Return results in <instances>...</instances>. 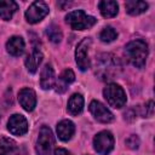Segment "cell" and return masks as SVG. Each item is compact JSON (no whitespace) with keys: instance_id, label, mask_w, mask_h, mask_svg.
I'll use <instances>...</instances> for the list:
<instances>
[{"instance_id":"3957f363","label":"cell","mask_w":155,"mask_h":155,"mask_svg":"<svg viewBox=\"0 0 155 155\" xmlns=\"http://www.w3.org/2000/svg\"><path fill=\"white\" fill-rule=\"evenodd\" d=\"M65 22L71 27L74 30H85L93 27L97 19L92 16L86 15L82 10H75L69 12L65 16Z\"/></svg>"},{"instance_id":"6da1fadb","label":"cell","mask_w":155,"mask_h":155,"mask_svg":"<svg viewBox=\"0 0 155 155\" xmlns=\"http://www.w3.org/2000/svg\"><path fill=\"white\" fill-rule=\"evenodd\" d=\"M121 73V63L111 53H102L96 61V75L102 81H109L119 76Z\"/></svg>"},{"instance_id":"4fadbf2b","label":"cell","mask_w":155,"mask_h":155,"mask_svg":"<svg viewBox=\"0 0 155 155\" xmlns=\"http://www.w3.org/2000/svg\"><path fill=\"white\" fill-rule=\"evenodd\" d=\"M41 62H42V53L36 46H34L31 53L28 54L25 58V67H27L28 71L34 74L38 70V67L40 65Z\"/></svg>"},{"instance_id":"8fae6325","label":"cell","mask_w":155,"mask_h":155,"mask_svg":"<svg viewBox=\"0 0 155 155\" xmlns=\"http://www.w3.org/2000/svg\"><path fill=\"white\" fill-rule=\"evenodd\" d=\"M18 102L24 110L33 111L36 105V94L31 88L24 87L18 92Z\"/></svg>"},{"instance_id":"5b68a950","label":"cell","mask_w":155,"mask_h":155,"mask_svg":"<svg viewBox=\"0 0 155 155\" xmlns=\"http://www.w3.org/2000/svg\"><path fill=\"white\" fill-rule=\"evenodd\" d=\"M53 145H54V137L51 128L47 126H42L39 131L35 151L38 153V155H50Z\"/></svg>"},{"instance_id":"ac0fdd59","label":"cell","mask_w":155,"mask_h":155,"mask_svg":"<svg viewBox=\"0 0 155 155\" xmlns=\"http://www.w3.org/2000/svg\"><path fill=\"white\" fill-rule=\"evenodd\" d=\"M17 10H18V5L15 1L0 0V17L4 21H10Z\"/></svg>"},{"instance_id":"5bb4252c","label":"cell","mask_w":155,"mask_h":155,"mask_svg":"<svg viewBox=\"0 0 155 155\" xmlns=\"http://www.w3.org/2000/svg\"><path fill=\"white\" fill-rule=\"evenodd\" d=\"M40 85L44 90H50L54 85V71L51 64H45L40 74Z\"/></svg>"},{"instance_id":"7402d4cb","label":"cell","mask_w":155,"mask_h":155,"mask_svg":"<svg viewBox=\"0 0 155 155\" xmlns=\"http://www.w3.org/2000/svg\"><path fill=\"white\" fill-rule=\"evenodd\" d=\"M46 35H47V38L50 39V41H52V42H54V44H58V42L62 40V36H63L61 28H59L58 25H56V24H51V25L47 27V29H46Z\"/></svg>"},{"instance_id":"44dd1931","label":"cell","mask_w":155,"mask_h":155,"mask_svg":"<svg viewBox=\"0 0 155 155\" xmlns=\"http://www.w3.org/2000/svg\"><path fill=\"white\" fill-rule=\"evenodd\" d=\"M75 80V74L71 69H65L63 70V73L59 76V80L57 82V92H64L65 91V86L71 84Z\"/></svg>"},{"instance_id":"277c9868","label":"cell","mask_w":155,"mask_h":155,"mask_svg":"<svg viewBox=\"0 0 155 155\" xmlns=\"http://www.w3.org/2000/svg\"><path fill=\"white\" fill-rule=\"evenodd\" d=\"M104 98L107 99L108 104L113 108H121L126 103V93L124 88L117 84H109L103 90Z\"/></svg>"},{"instance_id":"7c38bea8","label":"cell","mask_w":155,"mask_h":155,"mask_svg":"<svg viewBox=\"0 0 155 155\" xmlns=\"http://www.w3.org/2000/svg\"><path fill=\"white\" fill-rule=\"evenodd\" d=\"M75 133V126L70 120H62L57 125V134L58 138L63 142H67L71 139V137Z\"/></svg>"},{"instance_id":"d4e9b609","label":"cell","mask_w":155,"mask_h":155,"mask_svg":"<svg viewBox=\"0 0 155 155\" xmlns=\"http://www.w3.org/2000/svg\"><path fill=\"white\" fill-rule=\"evenodd\" d=\"M154 114V102L150 99L145 103L144 108H143V116L144 117H151Z\"/></svg>"},{"instance_id":"30bf717a","label":"cell","mask_w":155,"mask_h":155,"mask_svg":"<svg viewBox=\"0 0 155 155\" xmlns=\"http://www.w3.org/2000/svg\"><path fill=\"white\" fill-rule=\"evenodd\" d=\"M7 130L15 136H23L28 131L27 119L21 114H13L7 122Z\"/></svg>"},{"instance_id":"d6986e66","label":"cell","mask_w":155,"mask_h":155,"mask_svg":"<svg viewBox=\"0 0 155 155\" xmlns=\"http://www.w3.org/2000/svg\"><path fill=\"white\" fill-rule=\"evenodd\" d=\"M98 8H99L102 16L103 17H107V18L114 17L119 12V6H117L116 1H111V0L99 1L98 2Z\"/></svg>"},{"instance_id":"603a6c76","label":"cell","mask_w":155,"mask_h":155,"mask_svg":"<svg viewBox=\"0 0 155 155\" xmlns=\"http://www.w3.org/2000/svg\"><path fill=\"white\" fill-rule=\"evenodd\" d=\"M116 38H117V33L113 27H105L99 34V39L103 42H111Z\"/></svg>"},{"instance_id":"e0dca14e","label":"cell","mask_w":155,"mask_h":155,"mask_svg":"<svg viewBox=\"0 0 155 155\" xmlns=\"http://www.w3.org/2000/svg\"><path fill=\"white\" fill-rule=\"evenodd\" d=\"M67 109H68V113H69L70 115L76 116V115H79V114H81V111H82V109H84V97H82V94H80V93H74V94L69 98V101H68V107H67Z\"/></svg>"},{"instance_id":"9c48e42d","label":"cell","mask_w":155,"mask_h":155,"mask_svg":"<svg viewBox=\"0 0 155 155\" xmlns=\"http://www.w3.org/2000/svg\"><path fill=\"white\" fill-rule=\"evenodd\" d=\"M90 111L93 117L102 124H109L114 121V115L111 114V111L98 101H92L90 103Z\"/></svg>"},{"instance_id":"9a60e30c","label":"cell","mask_w":155,"mask_h":155,"mask_svg":"<svg viewBox=\"0 0 155 155\" xmlns=\"http://www.w3.org/2000/svg\"><path fill=\"white\" fill-rule=\"evenodd\" d=\"M6 50L11 56H21L24 51V40L21 36H12L6 42Z\"/></svg>"},{"instance_id":"cb8c5ba5","label":"cell","mask_w":155,"mask_h":155,"mask_svg":"<svg viewBox=\"0 0 155 155\" xmlns=\"http://www.w3.org/2000/svg\"><path fill=\"white\" fill-rule=\"evenodd\" d=\"M126 145L130 148V149H137L139 147V138L136 136V134H131L126 140H125Z\"/></svg>"},{"instance_id":"ffe728a7","label":"cell","mask_w":155,"mask_h":155,"mask_svg":"<svg viewBox=\"0 0 155 155\" xmlns=\"http://www.w3.org/2000/svg\"><path fill=\"white\" fill-rule=\"evenodd\" d=\"M125 8L127 11L128 15L131 16H137L140 15L143 12L147 11L148 8V4L145 1H134V0H130L125 2Z\"/></svg>"},{"instance_id":"2e32d148","label":"cell","mask_w":155,"mask_h":155,"mask_svg":"<svg viewBox=\"0 0 155 155\" xmlns=\"http://www.w3.org/2000/svg\"><path fill=\"white\" fill-rule=\"evenodd\" d=\"M0 155H19V148L17 143L8 137H1L0 138Z\"/></svg>"},{"instance_id":"484cf974","label":"cell","mask_w":155,"mask_h":155,"mask_svg":"<svg viewBox=\"0 0 155 155\" xmlns=\"http://www.w3.org/2000/svg\"><path fill=\"white\" fill-rule=\"evenodd\" d=\"M54 155H71L67 149H63V148H58L54 150Z\"/></svg>"},{"instance_id":"ba28073f","label":"cell","mask_w":155,"mask_h":155,"mask_svg":"<svg viewBox=\"0 0 155 155\" xmlns=\"http://www.w3.org/2000/svg\"><path fill=\"white\" fill-rule=\"evenodd\" d=\"M91 46V39L85 38L81 40L75 50V61L80 70L85 71L90 68V58H88V48Z\"/></svg>"},{"instance_id":"52a82bcc","label":"cell","mask_w":155,"mask_h":155,"mask_svg":"<svg viewBox=\"0 0 155 155\" xmlns=\"http://www.w3.org/2000/svg\"><path fill=\"white\" fill-rule=\"evenodd\" d=\"M48 13V6L44 1H34L25 11V19L30 24L40 22Z\"/></svg>"},{"instance_id":"8992f818","label":"cell","mask_w":155,"mask_h":155,"mask_svg":"<svg viewBox=\"0 0 155 155\" xmlns=\"http://www.w3.org/2000/svg\"><path fill=\"white\" fill-rule=\"evenodd\" d=\"M94 150L101 155H108L114 148V137L109 131H102L93 138Z\"/></svg>"},{"instance_id":"7a4b0ae2","label":"cell","mask_w":155,"mask_h":155,"mask_svg":"<svg viewBox=\"0 0 155 155\" xmlns=\"http://www.w3.org/2000/svg\"><path fill=\"white\" fill-rule=\"evenodd\" d=\"M125 54L136 68H143L148 58V45L143 40H133L125 47Z\"/></svg>"}]
</instances>
